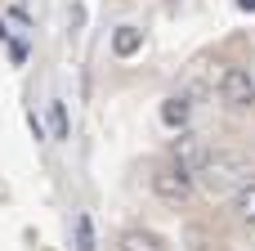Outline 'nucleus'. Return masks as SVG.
Masks as SVG:
<instances>
[{
  "mask_svg": "<svg viewBox=\"0 0 255 251\" xmlns=\"http://www.w3.org/2000/svg\"><path fill=\"white\" fill-rule=\"evenodd\" d=\"M170 153H175V166H184L188 175H197L202 162L211 157V144H206L202 135H193V130H179V139L170 144Z\"/></svg>",
  "mask_w": 255,
  "mask_h": 251,
  "instance_id": "nucleus-3",
  "label": "nucleus"
},
{
  "mask_svg": "<svg viewBox=\"0 0 255 251\" xmlns=\"http://www.w3.org/2000/svg\"><path fill=\"white\" fill-rule=\"evenodd\" d=\"M238 9H247V13H255V0H238Z\"/></svg>",
  "mask_w": 255,
  "mask_h": 251,
  "instance_id": "nucleus-10",
  "label": "nucleus"
},
{
  "mask_svg": "<svg viewBox=\"0 0 255 251\" xmlns=\"http://www.w3.org/2000/svg\"><path fill=\"white\" fill-rule=\"evenodd\" d=\"M233 207H238V220H242V225H255V180H247V184L238 189V202H233Z\"/></svg>",
  "mask_w": 255,
  "mask_h": 251,
  "instance_id": "nucleus-7",
  "label": "nucleus"
},
{
  "mask_svg": "<svg viewBox=\"0 0 255 251\" xmlns=\"http://www.w3.org/2000/svg\"><path fill=\"white\" fill-rule=\"evenodd\" d=\"M152 193H157L161 202H184V198L193 193V175H188L184 166H166V171L152 175Z\"/></svg>",
  "mask_w": 255,
  "mask_h": 251,
  "instance_id": "nucleus-4",
  "label": "nucleus"
},
{
  "mask_svg": "<svg viewBox=\"0 0 255 251\" xmlns=\"http://www.w3.org/2000/svg\"><path fill=\"white\" fill-rule=\"evenodd\" d=\"M220 94H224L229 108H251L255 103V76L247 67H229V72L220 76Z\"/></svg>",
  "mask_w": 255,
  "mask_h": 251,
  "instance_id": "nucleus-2",
  "label": "nucleus"
},
{
  "mask_svg": "<svg viewBox=\"0 0 255 251\" xmlns=\"http://www.w3.org/2000/svg\"><path fill=\"white\" fill-rule=\"evenodd\" d=\"M188 117H193V103H188V99H179V94H175V99H166V103H161V121H166L170 130H184V126H188Z\"/></svg>",
  "mask_w": 255,
  "mask_h": 251,
  "instance_id": "nucleus-6",
  "label": "nucleus"
},
{
  "mask_svg": "<svg viewBox=\"0 0 255 251\" xmlns=\"http://www.w3.org/2000/svg\"><path fill=\"white\" fill-rule=\"evenodd\" d=\"M197 175L206 180L211 193H229V189H242V184L251 180V162H247L242 153H211Z\"/></svg>",
  "mask_w": 255,
  "mask_h": 251,
  "instance_id": "nucleus-1",
  "label": "nucleus"
},
{
  "mask_svg": "<svg viewBox=\"0 0 255 251\" xmlns=\"http://www.w3.org/2000/svg\"><path fill=\"white\" fill-rule=\"evenodd\" d=\"M67 108L63 103H49V139H67Z\"/></svg>",
  "mask_w": 255,
  "mask_h": 251,
  "instance_id": "nucleus-8",
  "label": "nucleus"
},
{
  "mask_svg": "<svg viewBox=\"0 0 255 251\" xmlns=\"http://www.w3.org/2000/svg\"><path fill=\"white\" fill-rule=\"evenodd\" d=\"M139 49H143V31L139 27H117L112 31V54L117 58H134Z\"/></svg>",
  "mask_w": 255,
  "mask_h": 251,
  "instance_id": "nucleus-5",
  "label": "nucleus"
},
{
  "mask_svg": "<svg viewBox=\"0 0 255 251\" xmlns=\"http://www.w3.org/2000/svg\"><path fill=\"white\" fill-rule=\"evenodd\" d=\"M76 251H99L94 247V225H90V216H76Z\"/></svg>",
  "mask_w": 255,
  "mask_h": 251,
  "instance_id": "nucleus-9",
  "label": "nucleus"
}]
</instances>
